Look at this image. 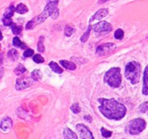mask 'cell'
Instances as JSON below:
<instances>
[{
  "label": "cell",
  "instance_id": "cell-1",
  "mask_svg": "<svg viewBox=\"0 0 148 139\" xmlns=\"http://www.w3.org/2000/svg\"><path fill=\"white\" fill-rule=\"evenodd\" d=\"M99 111L108 119L120 120L126 113V108L117 100L111 98H99Z\"/></svg>",
  "mask_w": 148,
  "mask_h": 139
},
{
  "label": "cell",
  "instance_id": "cell-2",
  "mask_svg": "<svg viewBox=\"0 0 148 139\" xmlns=\"http://www.w3.org/2000/svg\"><path fill=\"white\" fill-rule=\"evenodd\" d=\"M141 74V65L136 61L130 62L125 66V78L132 84H136L139 82Z\"/></svg>",
  "mask_w": 148,
  "mask_h": 139
},
{
  "label": "cell",
  "instance_id": "cell-3",
  "mask_svg": "<svg viewBox=\"0 0 148 139\" xmlns=\"http://www.w3.org/2000/svg\"><path fill=\"white\" fill-rule=\"evenodd\" d=\"M105 82L112 88H118L120 86L121 84V74H120V69L114 67L110 69L109 71L106 73Z\"/></svg>",
  "mask_w": 148,
  "mask_h": 139
},
{
  "label": "cell",
  "instance_id": "cell-4",
  "mask_svg": "<svg viewBox=\"0 0 148 139\" xmlns=\"http://www.w3.org/2000/svg\"><path fill=\"white\" fill-rule=\"evenodd\" d=\"M145 126H146V123L144 119L136 118L128 123L126 130L131 135H138L145 129Z\"/></svg>",
  "mask_w": 148,
  "mask_h": 139
},
{
  "label": "cell",
  "instance_id": "cell-5",
  "mask_svg": "<svg viewBox=\"0 0 148 139\" xmlns=\"http://www.w3.org/2000/svg\"><path fill=\"white\" fill-rule=\"evenodd\" d=\"M93 31L98 33H108L112 30V26L110 23L106 21H101L92 26Z\"/></svg>",
  "mask_w": 148,
  "mask_h": 139
},
{
  "label": "cell",
  "instance_id": "cell-6",
  "mask_svg": "<svg viewBox=\"0 0 148 139\" xmlns=\"http://www.w3.org/2000/svg\"><path fill=\"white\" fill-rule=\"evenodd\" d=\"M77 130L79 131V136H80V138L81 139H94L93 136H92V133L91 132V130L84 124L82 123H79L77 125Z\"/></svg>",
  "mask_w": 148,
  "mask_h": 139
},
{
  "label": "cell",
  "instance_id": "cell-7",
  "mask_svg": "<svg viewBox=\"0 0 148 139\" xmlns=\"http://www.w3.org/2000/svg\"><path fill=\"white\" fill-rule=\"evenodd\" d=\"M115 49V44L112 43H107V44H104L99 45L97 50H96V54L98 56H103L106 55L111 51H112Z\"/></svg>",
  "mask_w": 148,
  "mask_h": 139
},
{
  "label": "cell",
  "instance_id": "cell-8",
  "mask_svg": "<svg viewBox=\"0 0 148 139\" xmlns=\"http://www.w3.org/2000/svg\"><path fill=\"white\" fill-rule=\"evenodd\" d=\"M31 82L26 79V78H18L17 81H16V85H15V88L17 91H22L24 89H26L28 88L29 86H31Z\"/></svg>",
  "mask_w": 148,
  "mask_h": 139
},
{
  "label": "cell",
  "instance_id": "cell-9",
  "mask_svg": "<svg viewBox=\"0 0 148 139\" xmlns=\"http://www.w3.org/2000/svg\"><path fill=\"white\" fill-rule=\"evenodd\" d=\"M0 128L4 132L8 133L12 128V120L10 117H5L0 123Z\"/></svg>",
  "mask_w": 148,
  "mask_h": 139
},
{
  "label": "cell",
  "instance_id": "cell-10",
  "mask_svg": "<svg viewBox=\"0 0 148 139\" xmlns=\"http://www.w3.org/2000/svg\"><path fill=\"white\" fill-rule=\"evenodd\" d=\"M108 15V10L107 9H101V10H99L95 14L94 16L91 18V22L92 21H94V20H100L102 19L103 18L106 17Z\"/></svg>",
  "mask_w": 148,
  "mask_h": 139
},
{
  "label": "cell",
  "instance_id": "cell-11",
  "mask_svg": "<svg viewBox=\"0 0 148 139\" xmlns=\"http://www.w3.org/2000/svg\"><path fill=\"white\" fill-rule=\"evenodd\" d=\"M143 94H144V95H148V66L145 67V72H144Z\"/></svg>",
  "mask_w": 148,
  "mask_h": 139
},
{
  "label": "cell",
  "instance_id": "cell-12",
  "mask_svg": "<svg viewBox=\"0 0 148 139\" xmlns=\"http://www.w3.org/2000/svg\"><path fill=\"white\" fill-rule=\"evenodd\" d=\"M64 139H78L77 135L68 128L64 129Z\"/></svg>",
  "mask_w": 148,
  "mask_h": 139
},
{
  "label": "cell",
  "instance_id": "cell-13",
  "mask_svg": "<svg viewBox=\"0 0 148 139\" xmlns=\"http://www.w3.org/2000/svg\"><path fill=\"white\" fill-rule=\"evenodd\" d=\"M60 63L61 65L66 69V70H69V71H74V70H76V65L74 64L73 63L71 62H69L67 60H61L60 61Z\"/></svg>",
  "mask_w": 148,
  "mask_h": 139
},
{
  "label": "cell",
  "instance_id": "cell-14",
  "mask_svg": "<svg viewBox=\"0 0 148 139\" xmlns=\"http://www.w3.org/2000/svg\"><path fill=\"white\" fill-rule=\"evenodd\" d=\"M14 12H16V8L13 6V5H10L5 12V14H4V17L5 18H12L13 14H14Z\"/></svg>",
  "mask_w": 148,
  "mask_h": 139
},
{
  "label": "cell",
  "instance_id": "cell-15",
  "mask_svg": "<svg viewBox=\"0 0 148 139\" xmlns=\"http://www.w3.org/2000/svg\"><path fill=\"white\" fill-rule=\"evenodd\" d=\"M49 66L51 67V69L52 70V71L54 72H56V73H62L63 72V70L59 67V65L57 63H55V62H51L50 63H49Z\"/></svg>",
  "mask_w": 148,
  "mask_h": 139
},
{
  "label": "cell",
  "instance_id": "cell-16",
  "mask_svg": "<svg viewBox=\"0 0 148 139\" xmlns=\"http://www.w3.org/2000/svg\"><path fill=\"white\" fill-rule=\"evenodd\" d=\"M16 12L18 14H25L28 12V8L24 4H18L16 7Z\"/></svg>",
  "mask_w": 148,
  "mask_h": 139
},
{
  "label": "cell",
  "instance_id": "cell-17",
  "mask_svg": "<svg viewBox=\"0 0 148 139\" xmlns=\"http://www.w3.org/2000/svg\"><path fill=\"white\" fill-rule=\"evenodd\" d=\"M12 44H13V45H14L15 47H19V48H21V49H23V50L26 48V45H25V44H23V43L21 42V40H20L18 37H15L13 38Z\"/></svg>",
  "mask_w": 148,
  "mask_h": 139
},
{
  "label": "cell",
  "instance_id": "cell-18",
  "mask_svg": "<svg viewBox=\"0 0 148 139\" xmlns=\"http://www.w3.org/2000/svg\"><path fill=\"white\" fill-rule=\"evenodd\" d=\"M42 78V73L39 70H34V71L32 72V78L34 81H38L40 80Z\"/></svg>",
  "mask_w": 148,
  "mask_h": 139
},
{
  "label": "cell",
  "instance_id": "cell-19",
  "mask_svg": "<svg viewBox=\"0 0 148 139\" xmlns=\"http://www.w3.org/2000/svg\"><path fill=\"white\" fill-rule=\"evenodd\" d=\"M26 72V69L22 65V64H18V66H17L14 70V72L17 74V75H22L24 74L25 72Z\"/></svg>",
  "mask_w": 148,
  "mask_h": 139
},
{
  "label": "cell",
  "instance_id": "cell-20",
  "mask_svg": "<svg viewBox=\"0 0 148 139\" xmlns=\"http://www.w3.org/2000/svg\"><path fill=\"white\" fill-rule=\"evenodd\" d=\"M44 40L45 37L43 36H41L38 39V50L39 52H44L45 51V46H44Z\"/></svg>",
  "mask_w": 148,
  "mask_h": 139
},
{
  "label": "cell",
  "instance_id": "cell-21",
  "mask_svg": "<svg viewBox=\"0 0 148 139\" xmlns=\"http://www.w3.org/2000/svg\"><path fill=\"white\" fill-rule=\"evenodd\" d=\"M8 56L12 60H17L18 57V53L17 51V50L15 49H12L9 52H8Z\"/></svg>",
  "mask_w": 148,
  "mask_h": 139
},
{
  "label": "cell",
  "instance_id": "cell-22",
  "mask_svg": "<svg viewBox=\"0 0 148 139\" xmlns=\"http://www.w3.org/2000/svg\"><path fill=\"white\" fill-rule=\"evenodd\" d=\"M12 32H13V34H15V35H18V34H20L21 33V31H22V30H23V28H22V26H18V25H12Z\"/></svg>",
  "mask_w": 148,
  "mask_h": 139
},
{
  "label": "cell",
  "instance_id": "cell-23",
  "mask_svg": "<svg viewBox=\"0 0 148 139\" xmlns=\"http://www.w3.org/2000/svg\"><path fill=\"white\" fill-rule=\"evenodd\" d=\"M91 30H92V27H91V26H89V27H88V29H87V31H86L84 33V35L82 36V37H81V42L85 43V42H86V41H87V39H88L89 36H90Z\"/></svg>",
  "mask_w": 148,
  "mask_h": 139
},
{
  "label": "cell",
  "instance_id": "cell-24",
  "mask_svg": "<svg viewBox=\"0 0 148 139\" xmlns=\"http://www.w3.org/2000/svg\"><path fill=\"white\" fill-rule=\"evenodd\" d=\"M114 37H115L116 39H119V40L122 39V38L124 37V31H123V30L118 29V30L115 31V33H114Z\"/></svg>",
  "mask_w": 148,
  "mask_h": 139
},
{
  "label": "cell",
  "instance_id": "cell-25",
  "mask_svg": "<svg viewBox=\"0 0 148 139\" xmlns=\"http://www.w3.org/2000/svg\"><path fill=\"white\" fill-rule=\"evenodd\" d=\"M101 133H102V136H103L105 138H109V137H111L112 135V131H110V130H108V129H105V128H101Z\"/></svg>",
  "mask_w": 148,
  "mask_h": 139
},
{
  "label": "cell",
  "instance_id": "cell-26",
  "mask_svg": "<svg viewBox=\"0 0 148 139\" xmlns=\"http://www.w3.org/2000/svg\"><path fill=\"white\" fill-rule=\"evenodd\" d=\"M33 61L37 63H44L45 59L42 56H40L39 54H37V55L33 56Z\"/></svg>",
  "mask_w": 148,
  "mask_h": 139
},
{
  "label": "cell",
  "instance_id": "cell-27",
  "mask_svg": "<svg viewBox=\"0 0 148 139\" xmlns=\"http://www.w3.org/2000/svg\"><path fill=\"white\" fill-rule=\"evenodd\" d=\"M71 111H72L73 113H75V114L79 113L80 110H81L80 106H79L78 104H72V105L71 106Z\"/></svg>",
  "mask_w": 148,
  "mask_h": 139
},
{
  "label": "cell",
  "instance_id": "cell-28",
  "mask_svg": "<svg viewBox=\"0 0 148 139\" xmlns=\"http://www.w3.org/2000/svg\"><path fill=\"white\" fill-rule=\"evenodd\" d=\"M74 32V28L71 27V26H66L64 29V35L66 37H70L72 35V33Z\"/></svg>",
  "mask_w": 148,
  "mask_h": 139
},
{
  "label": "cell",
  "instance_id": "cell-29",
  "mask_svg": "<svg viewBox=\"0 0 148 139\" xmlns=\"http://www.w3.org/2000/svg\"><path fill=\"white\" fill-rule=\"evenodd\" d=\"M34 55V50L32 49H27L25 52H24V57H30Z\"/></svg>",
  "mask_w": 148,
  "mask_h": 139
},
{
  "label": "cell",
  "instance_id": "cell-30",
  "mask_svg": "<svg viewBox=\"0 0 148 139\" xmlns=\"http://www.w3.org/2000/svg\"><path fill=\"white\" fill-rule=\"evenodd\" d=\"M139 110L141 112H145L148 110V102H145L139 106Z\"/></svg>",
  "mask_w": 148,
  "mask_h": 139
},
{
  "label": "cell",
  "instance_id": "cell-31",
  "mask_svg": "<svg viewBox=\"0 0 148 139\" xmlns=\"http://www.w3.org/2000/svg\"><path fill=\"white\" fill-rule=\"evenodd\" d=\"M3 23L5 26H10L12 25V18H4L3 19Z\"/></svg>",
  "mask_w": 148,
  "mask_h": 139
},
{
  "label": "cell",
  "instance_id": "cell-32",
  "mask_svg": "<svg viewBox=\"0 0 148 139\" xmlns=\"http://www.w3.org/2000/svg\"><path fill=\"white\" fill-rule=\"evenodd\" d=\"M107 1H109V0H99V4H103V3L107 2Z\"/></svg>",
  "mask_w": 148,
  "mask_h": 139
},
{
  "label": "cell",
  "instance_id": "cell-33",
  "mask_svg": "<svg viewBox=\"0 0 148 139\" xmlns=\"http://www.w3.org/2000/svg\"><path fill=\"white\" fill-rule=\"evenodd\" d=\"M85 118H86V120H87L88 122H91V121H92V119H89V118H91L89 116H86V117H85Z\"/></svg>",
  "mask_w": 148,
  "mask_h": 139
},
{
  "label": "cell",
  "instance_id": "cell-34",
  "mask_svg": "<svg viewBox=\"0 0 148 139\" xmlns=\"http://www.w3.org/2000/svg\"><path fill=\"white\" fill-rule=\"evenodd\" d=\"M3 39V35L1 33V31H0V40H2Z\"/></svg>",
  "mask_w": 148,
  "mask_h": 139
}]
</instances>
